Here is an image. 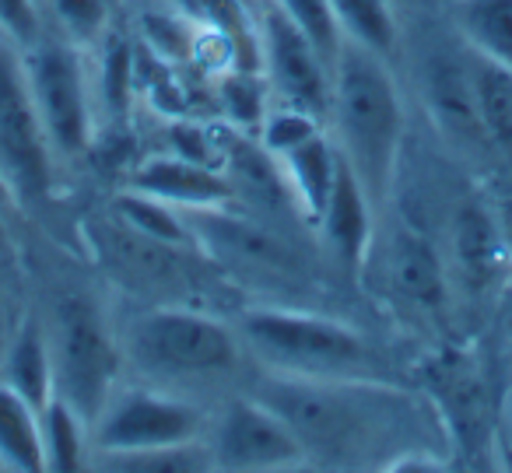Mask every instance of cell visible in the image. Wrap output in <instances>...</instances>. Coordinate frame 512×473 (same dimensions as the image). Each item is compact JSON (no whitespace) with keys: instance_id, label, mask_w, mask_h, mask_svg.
I'll return each mask as SVG.
<instances>
[{"instance_id":"1","label":"cell","mask_w":512,"mask_h":473,"mask_svg":"<svg viewBox=\"0 0 512 473\" xmlns=\"http://www.w3.org/2000/svg\"><path fill=\"white\" fill-rule=\"evenodd\" d=\"M330 116L341 137V155L351 162L369 197H379L390 186L400 155L404 109L383 57L355 39H341L337 50Z\"/></svg>"},{"instance_id":"2","label":"cell","mask_w":512,"mask_h":473,"mask_svg":"<svg viewBox=\"0 0 512 473\" xmlns=\"http://www.w3.org/2000/svg\"><path fill=\"white\" fill-rule=\"evenodd\" d=\"M239 333L274 368L292 375H316V379L334 372H351L369 354L365 340L351 326L292 309L246 312Z\"/></svg>"},{"instance_id":"3","label":"cell","mask_w":512,"mask_h":473,"mask_svg":"<svg viewBox=\"0 0 512 473\" xmlns=\"http://www.w3.org/2000/svg\"><path fill=\"white\" fill-rule=\"evenodd\" d=\"M130 351L162 375H218L239 361L232 330L186 309L144 312L130 330Z\"/></svg>"},{"instance_id":"4","label":"cell","mask_w":512,"mask_h":473,"mask_svg":"<svg viewBox=\"0 0 512 473\" xmlns=\"http://www.w3.org/2000/svg\"><path fill=\"white\" fill-rule=\"evenodd\" d=\"M50 137L15 46L0 43V179L22 200L50 190Z\"/></svg>"},{"instance_id":"5","label":"cell","mask_w":512,"mask_h":473,"mask_svg":"<svg viewBox=\"0 0 512 473\" xmlns=\"http://www.w3.org/2000/svg\"><path fill=\"white\" fill-rule=\"evenodd\" d=\"M53 393L64 396L81 421H92L113 400L120 354L113 351L99 316L88 305L67 302L57 319L53 340Z\"/></svg>"},{"instance_id":"6","label":"cell","mask_w":512,"mask_h":473,"mask_svg":"<svg viewBox=\"0 0 512 473\" xmlns=\"http://www.w3.org/2000/svg\"><path fill=\"white\" fill-rule=\"evenodd\" d=\"M32 60L25 64L36 99L39 120L50 137L53 155L78 158L88 148L92 134V109H88V88L81 74V60L71 39H36Z\"/></svg>"},{"instance_id":"7","label":"cell","mask_w":512,"mask_h":473,"mask_svg":"<svg viewBox=\"0 0 512 473\" xmlns=\"http://www.w3.org/2000/svg\"><path fill=\"white\" fill-rule=\"evenodd\" d=\"M200 431H204L200 407L165 393H148V389L113 396L92 424L95 449L102 456L200 442Z\"/></svg>"},{"instance_id":"8","label":"cell","mask_w":512,"mask_h":473,"mask_svg":"<svg viewBox=\"0 0 512 473\" xmlns=\"http://www.w3.org/2000/svg\"><path fill=\"white\" fill-rule=\"evenodd\" d=\"M260 60L267 67L281 106L302 109V113L330 116L334 102V64L313 46V39L285 15V8H267L260 18Z\"/></svg>"},{"instance_id":"9","label":"cell","mask_w":512,"mask_h":473,"mask_svg":"<svg viewBox=\"0 0 512 473\" xmlns=\"http://www.w3.org/2000/svg\"><path fill=\"white\" fill-rule=\"evenodd\" d=\"M190 235L197 246H204L221 267L235 270V274L260 277V281L274 284H295L302 277L299 256L285 239L267 232L264 225L246 221L239 214H228L221 207H186L183 211Z\"/></svg>"},{"instance_id":"10","label":"cell","mask_w":512,"mask_h":473,"mask_svg":"<svg viewBox=\"0 0 512 473\" xmlns=\"http://www.w3.org/2000/svg\"><path fill=\"white\" fill-rule=\"evenodd\" d=\"M211 456L221 470H278L302 463L306 445L267 403L235 400L214 428Z\"/></svg>"},{"instance_id":"11","label":"cell","mask_w":512,"mask_h":473,"mask_svg":"<svg viewBox=\"0 0 512 473\" xmlns=\"http://www.w3.org/2000/svg\"><path fill=\"white\" fill-rule=\"evenodd\" d=\"M130 190L158 197L165 204L179 207H221L235 197V186L225 172L204 169L197 162H186L179 155H155L141 162L130 176Z\"/></svg>"},{"instance_id":"12","label":"cell","mask_w":512,"mask_h":473,"mask_svg":"<svg viewBox=\"0 0 512 473\" xmlns=\"http://www.w3.org/2000/svg\"><path fill=\"white\" fill-rule=\"evenodd\" d=\"M369 190L362 186V179L355 176L351 162L341 155V169H337L334 190L323 207L320 232L327 249L334 253V260L348 270H358L369 253V235H372V218H369Z\"/></svg>"},{"instance_id":"13","label":"cell","mask_w":512,"mask_h":473,"mask_svg":"<svg viewBox=\"0 0 512 473\" xmlns=\"http://www.w3.org/2000/svg\"><path fill=\"white\" fill-rule=\"evenodd\" d=\"M386 277H390L393 295H400L414 309H442L446 302V267L432 242L421 239L418 232L400 228L386 253Z\"/></svg>"},{"instance_id":"14","label":"cell","mask_w":512,"mask_h":473,"mask_svg":"<svg viewBox=\"0 0 512 473\" xmlns=\"http://www.w3.org/2000/svg\"><path fill=\"white\" fill-rule=\"evenodd\" d=\"M428 102H432L439 123L467 144L488 141V130L481 123V109H477L474 78H470V64L449 57H435L428 64Z\"/></svg>"},{"instance_id":"15","label":"cell","mask_w":512,"mask_h":473,"mask_svg":"<svg viewBox=\"0 0 512 473\" xmlns=\"http://www.w3.org/2000/svg\"><path fill=\"white\" fill-rule=\"evenodd\" d=\"M274 162H281V172H285V183H288V190H292L295 204L306 211V218L313 221V225H320L323 207H327L330 190H334L337 169H341V151L323 134H313L309 141L285 151V155L274 158Z\"/></svg>"},{"instance_id":"16","label":"cell","mask_w":512,"mask_h":473,"mask_svg":"<svg viewBox=\"0 0 512 473\" xmlns=\"http://www.w3.org/2000/svg\"><path fill=\"white\" fill-rule=\"evenodd\" d=\"M453 260L460 277H467L470 284L484 288L488 281H495L498 270H502V260L512 253L502 239V228H498V218H491L484 207L463 204L453 218Z\"/></svg>"},{"instance_id":"17","label":"cell","mask_w":512,"mask_h":473,"mask_svg":"<svg viewBox=\"0 0 512 473\" xmlns=\"http://www.w3.org/2000/svg\"><path fill=\"white\" fill-rule=\"evenodd\" d=\"M0 463L18 473L46 470L43 417L11 382H0Z\"/></svg>"},{"instance_id":"18","label":"cell","mask_w":512,"mask_h":473,"mask_svg":"<svg viewBox=\"0 0 512 473\" xmlns=\"http://www.w3.org/2000/svg\"><path fill=\"white\" fill-rule=\"evenodd\" d=\"M470 78H474L477 109H481V123L488 130V141L512 151V67L474 53Z\"/></svg>"},{"instance_id":"19","label":"cell","mask_w":512,"mask_h":473,"mask_svg":"<svg viewBox=\"0 0 512 473\" xmlns=\"http://www.w3.org/2000/svg\"><path fill=\"white\" fill-rule=\"evenodd\" d=\"M116 218L137 235H148L155 242H165V246L179 249L186 242H193L190 235V225H186L183 211L158 197H148V193H137V190H127L116 197Z\"/></svg>"},{"instance_id":"20","label":"cell","mask_w":512,"mask_h":473,"mask_svg":"<svg viewBox=\"0 0 512 473\" xmlns=\"http://www.w3.org/2000/svg\"><path fill=\"white\" fill-rule=\"evenodd\" d=\"M460 25L470 50L512 67V0H467Z\"/></svg>"},{"instance_id":"21","label":"cell","mask_w":512,"mask_h":473,"mask_svg":"<svg viewBox=\"0 0 512 473\" xmlns=\"http://www.w3.org/2000/svg\"><path fill=\"white\" fill-rule=\"evenodd\" d=\"M330 8L344 39L369 46L383 60L397 50V18L390 11V0H330Z\"/></svg>"},{"instance_id":"22","label":"cell","mask_w":512,"mask_h":473,"mask_svg":"<svg viewBox=\"0 0 512 473\" xmlns=\"http://www.w3.org/2000/svg\"><path fill=\"white\" fill-rule=\"evenodd\" d=\"M11 386L43 414V407L53 400V351L39 326H25L11 351Z\"/></svg>"},{"instance_id":"23","label":"cell","mask_w":512,"mask_h":473,"mask_svg":"<svg viewBox=\"0 0 512 473\" xmlns=\"http://www.w3.org/2000/svg\"><path fill=\"white\" fill-rule=\"evenodd\" d=\"M43 449H46V470H78L85 456V431H81V414L53 393V400L43 407Z\"/></svg>"},{"instance_id":"24","label":"cell","mask_w":512,"mask_h":473,"mask_svg":"<svg viewBox=\"0 0 512 473\" xmlns=\"http://www.w3.org/2000/svg\"><path fill=\"white\" fill-rule=\"evenodd\" d=\"M106 463L109 470L123 473H193L207 470L214 463V456L211 449H200V442H186L144 452H113V456H106Z\"/></svg>"},{"instance_id":"25","label":"cell","mask_w":512,"mask_h":473,"mask_svg":"<svg viewBox=\"0 0 512 473\" xmlns=\"http://www.w3.org/2000/svg\"><path fill=\"white\" fill-rule=\"evenodd\" d=\"M281 8L285 15L313 39V46L323 53V57L334 64L337 60V50H341V25L334 18V8H330V0H281Z\"/></svg>"},{"instance_id":"26","label":"cell","mask_w":512,"mask_h":473,"mask_svg":"<svg viewBox=\"0 0 512 473\" xmlns=\"http://www.w3.org/2000/svg\"><path fill=\"white\" fill-rule=\"evenodd\" d=\"M53 15H57L64 39H71L74 46L95 43V39L106 36V25H109L106 0H53Z\"/></svg>"},{"instance_id":"27","label":"cell","mask_w":512,"mask_h":473,"mask_svg":"<svg viewBox=\"0 0 512 473\" xmlns=\"http://www.w3.org/2000/svg\"><path fill=\"white\" fill-rule=\"evenodd\" d=\"M221 106L228 120L239 127H260L264 123V92L256 85L253 71H225L221 78Z\"/></svg>"},{"instance_id":"28","label":"cell","mask_w":512,"mask_h":473,"mask_svg":"<svg viewBox=\"0 0 512 473\" xmlns=\"http://www.w3.org/2000/svg\"><path fill=\"white\" fill-rule=\"evenodd\" d=\"M260 134H264V144H260V148H264L267 155L281 158L285 151L299 148L302 141H309L313 134H320V120L309 116V113H302V109L285 106L260 123Z\"/></svg>"},{"instance_id":"29","label":"cell","mask_w":512,"mask_h":473,"mask_svg":"<svg viewBox=\"0 0 512 473\" xmlns=\"http://www.w3.org/2000/svg\"><path fill=\"white\" fill-rule=\"evenodd\" d=\"M106 57H102V95H106V106L113 113H123L130 99V50L123 36L106 39Z\"/></svg>"},{"instance_id":"30","label":"cell","mask_w":512,"mask_h":473,"mask_svg":"<svg viewBox=\"0 0 512 473\" xmlns=\"http://www.w3.org/2000/svg\"><path fill=\"white\" fill-rule=\"evenodd\" d=\"M169 144H172V155L204 165V169L221 172V165H228V155H221V151L214 148L211 134H207L204 127H193V123H172Z\"/></svg>"},{"instance_id":"31","label":"cell","mask_w":512,"mask_h":473,"mask_svg":"<svg viewBox=\"0 0 512 473\" xmlns=\"http://www.w3.org/2000/svg\"><path fill=\"white\" fill-rule=\"evenodd\" d=\"M0 32L15 46H32L39 39L36 0H0Z\"/></svg>"},{"instance_id":"32","label":"cell","mask_w":512,"mask_h":473,"mask_svg":"<svg viewBox=\"0 0 512 473\" xmlns=\"http://www.w3.org/2000/svg\"><path fill=\"white\" fill-rule=\"evenodd\" d=\"M498 228H502V239H505V246L512 249V200H505L502 207H498Z\"/></svg>"},{"instance_id":"33","label":"cell","mask_w":512,"mask_h":473,"mask_svg":"<svg viewBox=\"0 0 512 473\" xmlns=\"http://www.w3.org/2000/svg\"><path fill=\"white\" fill-rule=\"evenodd\" d=\"M0 246H4V228H0Z\"/></svg>"}]
</instances>
